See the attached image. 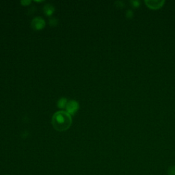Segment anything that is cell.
Wrapping results in <instances>:
<instances>
[{
  "mask_svg": "<svg viewBox=\"0 0 175 175\" xmlns=\"http://www.w3.org/2000/svg\"><path fill=\"white\" fill-rule=\"evenodd\" d=\"M43 11L44 13H45V15H47L48 16H51L52 14L54 13L55 8L52 5H51L49 4H46L43 8Z\"/></svg>",
  "mask_w": 175,
  "mask_h": 175,
  "instance_id": "obj_5",
  "label": "cell"
},
{
  "mask_svg": "<svg viewBox=\"0 0 175 175\" xmlns=\"http://www.w3.org/2000/svg\"><path fill=\"white\" fill-rule=\"evenodd\" d=\"M79 108V103L74 100H71L68 102L67 107H66L67 112L69 113L70 116L75 115V114L77 113V111H78Z\"/></svg>",
  "mask_w": 175,
  "mask_h": 175,
  "instance_id": "obj_3",
  "label": "cell"
},
{
  "mask_svg": "<svg viewBox=\"0 0 175 175\" xmlns=\"http://www.w3.org/2000/svg\"><path fill=\"white\" fill-rule=\"evenodd\" d=\"M132 3L134 4H133V6H139V2H138V1H132Z\"/></svg>",
  "mask_w": 175,
  "mask_h": 175,
  "instance_id": "obj_11",
  "label": "cell"
},
{
  "mask_svg": "<svg viewBox=\"0 0 175 175\" xmlns=\"http://www.w3.org/2000/svg\"><path fill=\"white\" fill-rule=\"evenodd\" d=\"M52 123L53 128L56 131L60 132L66 131L71 125V116L65 111H57L53 114Z\"/></svg>",
  "mask_w": 175,
  "mask_h": 175,
  "instance_id": "obj_1",
  "label": "cell"
},
{
  "mask_svg": "<svg viewBox=\"0 0 175 175\" xmlns=\"http://www.w3.org/2000/svg\"><path fill=\"white\" fill-rule=\"evenodd\" d=\"M168 175H175V166H172L168 168L167 171Z\"/></svg>",
  "mask_w": 175,
  "mask_h": 175,
  "instance_id": "obj_8",
  "label": "cell"
},
{
  "mask_svg": "<svg viewBox=\"0 0 175 175\" xmlns=\"http://www.w3.org/2000/svg\"><path fill=\"white\" fill-rule=\"evenodd\" d=\"M58 23H59V21H58V19L55 17L51 18L49 20V25L51 27H53V28L56 27L58 25Z\"/></svg>",
  "mask_w": 175,
  "mask_h": 175,
  "instance_id": "obj_7",
  "label": "cell"
},
{
  "mask_svg": "<svg viewBox=\"0 0 175 175\" xmlns=\"http://www.w3.org/2000/svg\"><path fill=\"white\" fill-rule=\"evenodd\" d=\"M45 21L43 18L39 17H36L33 19V20L31 22V26L34 30L36 31H39L43 30L45 26Z\"/></svg>",
  "mask_w": 175,
  "mask_h": 175,
  "instance_id": "obj_2",
  "label": "cell"
},
{
  "mask_svg": "<svg viewBox=\"0 0 175 175\" xmlns=\"http://www.w3.org/2000/svg\"><path fill=\"white\" fill-rule=\"evenodd\" d=\"M67 99L66 98H61L59 99L58 102V107L60 109H64L67 107Z\"/></svg>",
  "mask_w": 175,
  "mask_h": 175,
  "instance_id": "obj_6",
  "label": "cell"
},
{
  "mask_svg": "<svg viewBox=\"0 0 175 175\" xmlns=\"http://www.w3.org/2000/svg\"><path fill=\"white\" fill-rule=\"evenodd\" d=\"M133 16V13H132V12H131V10H128V12L127 13V16Z\"/></svg>",
  "mask_w": 175,
  "mask_h": 175,
  "instance_id": "obj_10",
  "label": "cell"
},
{
  "mask_svg": "<svg viewBox=\"0 0 175 175\" xmlns=\"http://www.w3.org/2000/svg\"><path fill=\"white\" fill-rule=\"evenodd\" d=\"M164 3L165 1L163 0H146L145 1L147 6L151 9H158L161 8Z\"/></svg>",
  "mask_w": 175,
  "mask_h": 175,
  "instance_id": "obj_4",
  "label": "cell"
},
{
  "mask_svg": "<svg viewBox=\"0 0 175 175\" xmlns=\"http://www.w3.org/2000/svg\"><path fill=\"white\" fill-rule=\"evenodd\" d=\"M21 4L23 6H28L29 4H31V1H28V0H25V1H21Z\"/></svg>",
  "mask_w": 175,
  "mask_h": 175,
  "instance_id": "obj_9",
  "label": "cell"
}]
</instances>
